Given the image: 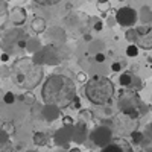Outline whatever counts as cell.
Here are the masks:
<instances>
[{"instance_id":"cell-20","label":"cell","mask_w":152,"mask_h":152,"mask_svg":"<svg viewBox=\"0 0 152 152\" xmlns=\"http://www.w3.org/2000/svg\"><path fill=\"white\" fill-rule=\"evenodd\" d=\"M104 49H105V44H104L102 40H93L90 43V50H91V52H94L96 55L97 53H102Z\"/></svg>"},{"instance_id":"cell-47","label":"cell","mask_w":152,"mask_h":152,"mask_svg":"<svg viewBox=\"0 0 152 152\" xmlns=\"http://www.w3.org/2000/svg\"><path fill=\"white\" fill-rule=\"evenodd\" d=\"M119 2H128V0H119Z\"/></svg>"},{"instance_id":"cell-41","label":"cell","mask_w":152,"mask_h":152,"mask_svg":"<svg viewBox=\"0 0 152 152\" xmlns=\"http://www.w3.org/2000/svg\"><path fill=\"white\" fill-rule=\"evenodd\" d=\"M0 61H3V62L9 61V55L8 53H2V55H0Z\"/></svg>"},{"instance_id":"cell-17","label":"cell","mask_w":152,"mask_h":152,"mask_svg":"<svg viewBox=\"0 0 152 152\" xmlns=\"http://www.w3.org/2000/svg\"><path fill=\"white\" fill-rule=\"evenodd\" d=\"M43 47H41V41L38 40L37 37H34V38H29L28 40V46H26V50L28 52H31V53H38L41 50Z\"/></svg>"},{"instance_id":"cell-44","label":"cell","mask_w":152,"mask_h":152,"mask_svg":"<svg viewBox=\"0 0 152 152\" xmlns=\"http://www.w3.org/2000/svg\"><path fill=\"white\" fill-rule=\"evenodd\" d=\"M69 152H81V149H79V148H73V149H70Z\"/></svg>"},{"instance_id":"cell-32","label":"cell","mask_w":152,"mask_h":152,"mask_svg":"<svg viewBox=\"0 0 152 152\" xmlns=\"http://www.w3.org/2000/svg\"><path fill=\"white\" fill-rule=\"evenodd\" d=\"M14 100H15V96L12 94L11 91H8V93H5V96H3V102L5 104H8V105H11V104H14Z\"/></svg>"},{"instance_id":"cell-45","label":"cell","mask_w":152,"mask_h":152,"mask_svg":"<svg viewBox=\"0 0 152 152\" xmlns=\"http://www.w3.org/2000/svg\"><path fill=\"white\" fill-rule=\"evenodd\" d=\"M107 2H110V0H97V3H107Z\"/></svg>"},{"instance_id":"cell-18","label":"cell","mask_w":152,"mask_h":152,"mask_svg":"<svg viewBox=\"0 0 152 152\" xmlns=\"http://www.w3.org/2000/svg\"><path fill=\"white\" fill-rule=\"evenodd\" d=\"M32 140H34V145H37V146H46L49 143V137H47L46 132H40V131H38V132L34 134Z\"/></svg>"},{"instance_id":"cell-13","label":"cell","mask_w":152,"mask_h":152,"mask_svg":"<svg viewBox=\"0 0 152 152\" xmlns=\"http://www.w3.org/2000/svg\"><path fill=\"white\" fill-rule=\"evenodd\" d=\"M59 110L61 108H58L55 105H44L43 110H41V114L44 116V119L47 122H53L59 117Z\"/></svg>"},{"instance_id":"cell-14","label":"cell","mask_w":152,"mask_h":152,"mask_svg":"<svg viewBox=\"0 0 152 152\" xmlns=\"http://www.w3.org/2000/svg\"><path fill=\"white\" fill-rule=\"evenodd\" d=\"M31 29L34 34L40 35V34H46L47 31V23L43 17H35L32 21H31Z\"/></svg>"},{"instance_id":"cell-19","label":"cell","mask_w":152,"mask_h":152,"mask_svg":"<svg viewBox=\"0 0 152 152\" xmlns=\"http://www.w3.org/2000/svg\"><path fill=\"white\" fill-rule=\"evenodd\" d=\"M138 20L142 21V24H148L149 21H152V11L148 6H143V9L138 14Z\"/></svg>"},{"instance_id":"cell-9","label":"cell","mask_w":152,"mask_h":152,"mask_svg":"<svg viewBox=\"0 0 152 152\" xmlns=\"http://www.w3.org/2000/svg\"><path fill=\"white\" fill-rule=\"evenodd\" d=\"M90 138L93 140L94 145L100 146V148H105L110 143H113V132L108 126H96V128L91 131Z\"/></svg>"},{"instance_id":"cell-12","label":"cell","mask_w":152,"mask_h":152,"mask_svg":"<svg viewBox=\"0 0 152 152\" xmlns=\"http://www.w3.org/2000/svg\"><path fill=\"white\" fill-rule=\"evenodd\" d=\"M87 123L84 122H78L73 126V132H72V142L75 143H84L85 138H87Z\"/></svg>"},{"instance_id":"cell-33","label":"cell","mask_w":152,"mask_h":152,"mask_svg":"<svg viewBox=\"0 0 152 152\" xmlns=\"http://www.w3.org/2000/svg\"><path fill=\"white\" fill-rule=\"evenodd\" d=\"M8 12H9L8 3L5 2V0H0V17H2V15H6Z\"/></svg>"},{"instance_id":"cell-8","label":"cell","mask_w":152,"mask_h":152,"mask_svg":"<svg viewBox=\"0 0 152 152\" xmlns=\"http://www.w3.org/2000/svg\"><path fill=\"white\" fill-rule=\"evenodd\" d=\"M116 21L119 26H123V28H132L134 24L138 21V12L134 9V8H129V6H122L120 9H117L116 12Z\"/></svg>"},{"instance_id":"cell-21","label":"cell","mask_w":152,"mask_h":152,"mask_svg":"<svg viewBox=\"0 0 152 152\" xmlns=\"http://www.w3.org/2000/svg\"><path fill=\"white\" fill-rule=\"evenodd\" d=\"M23 104H26V105H34L35 104V94L32 93V91H24L23 94H20V97H18Z\"/></svg>"},{"instance_id":"cell-2","label":"cell","mask_w":152,"mask_h":152,"mask_svg":"<svg viewBox=\"0 0 152 152\" xmlns=\"http://www.w3.org/2000/svg\"><path fill=\"white\" fill-rule=\"evenodd\" d=\"M44 76L43 67L37 66L32 56H20L12 62L11 78L14 84L26 91H32L34 88L41 82Z\"/></svg>"},{"instance_id":"cell-25","label":"cell","mask_w":152,"mask_h":152,"mask_svg":"<svg viewBox=\"0 0 152 152\" xmlns=\"http://www.w3.org/2000/svg\"><path fill=\"white\" fill-rule=\"evenodd\" d=\"M125 38L128 40L129 43H137V40H138V34H137V29L135 28H131V29H128L125 32Z\"/></svg>"},{"instance_id":"cell-40","label":"cell","mask_w":152,"mask_h":152,"mask_svg":"<svg viewBox=\"0 0 152 152\" xmlns=\"http://www.w3.org/2000/svg\"><path fill=\"white\" fill-rule=\"evenodd\" d=\"M94 59H96L97 62H104V61H105V55H104V53H97V55L94 56Z\"/></svg>"},{"instance_id":"cell-29","label":"cell","mask_w":152,"mask_h":152,"mask_svg":"<svg viewBox=\"0 0 152 152\" xmlns=\"http://www.w3.org/2000/svg\"><path fill=\"white\" fill-rule=\"evenodd\" d=\"M2 131H5L8 135H11V134H14V132H15V126H14V123L6 122V123H3V128H2Z\"/></svg>"},{"instance_id":"cell-36","label":"cell","mask_w":152,"mask_h":152,"mask_svg":"<svg viewBox=\"0 0 152 152\" xmlns=\"http://www.w3.org/2000/svg\"><path fill=\"white\" fill-rule=\"evenodd\" d=\"M122 69H123V67H122L120 62H113V66H111V70H113V72L117 73V72H120Z\"/></svg>"},{"instance_id":"cell-4","label":"cell","mask_w":152,"mask_h":152,"mask_svg":"<svg viewBox=\"0 0 152 152\" xmlns=\"http://www.w3.org/2000/svg\"><path fill=\"white\" fill-rule=\"evenodd\" d=\"M117 104L123 116H126L128 119H132V120L140 119L142 114L148 111V108L143 105L142 97L132 88H125V90L120 91Z\"/></svg>"},{"instance_id":"cell-43","label":"cell","mask_w":152,"mask_h":152,"mask_svg":"<svg viewBox=\"0 0 152 152\" xmlns=\"http://www.w3.org/2000/svg\"><path fill=\"white\" fill-rule=\"evenodd\" d=\"M138 152H152V146H149V148H143V149H140Z\"/></svg>"},{"instance_id":"cell-37","label":"cell","mask_w":152,"mask_h":152,"mask_svg":"<svg viewBox=\"0 0 152 152\" xmlns=\"http://www.w3.org/2000/svg\"><path fill=\"white\" fill-rule=\"evenodd\" d=\"M72 107H73V108H78V110H82V108H81V100H79V97H78V96H76V97H75V100L72 102Z\"/></svg>"},{"instance_id":"cell-24","label":"cell","mask_w":152,"mask_h":152,"mask_svg":"<svg viewBox=\"0 0 152 152\" xmlns=\"http://www.w3.org/2000/svg\"><path fill=\"white\" fill-rule=\"evenodd\" d=\"M119 82H120V85L122 87H131V84H132V75L131 73H122L120 76H119Z\"/></svg>"},{"instance_id":"cell-16","label":"cell","mask_w":152,"mask_h":152,"mask_svg":"<svg viewBox=\"0 0 152 152\" xmlns=\"http://www.w3.org/2000/svg\"><path fill=\"white\" fill-rule=\"evenodd\" d=\"M0 152H12L11 135H8L2 129H0Z\"/></svg>"},{"instance_id":"cell-6","label":"cell","mask_w":152,"mask_h":152,"mask_svg":"<svg viewBox=\"0 0 152 152\" xmlns=\"http://www.w3.org/2000/svg\"><path fill=\"white\" fill-rule=\"evenodd\" d=\"M32 59L37 66L43 67V66H58L62 61V56H61V52H59V47L47 44L38 53H35L32 56Z\"/></svg>"},{"instance_id":"cell-30","label":"cell","mask_w":152,"mask_h":152,"mask_svg":"<svg viewBox=\"0 0 152 152\" xmlns=\"http://www.w3.org/2000/svg\"><path fill=\"white\" fill-rule=\"evenodd\" d=\"M76 81H78L79 84H87L88 82V76L85 75V72H79V73H76Z\"/></svg>"},{"instance_id":"cell-31","label":"cell","mask_w":152,"mask_h":152,"mask_svg":"<svg viewBox=\"0 0 152 152\" xmlns=\"http://www.w3.org/2000/svg\"><path fill=\"white\" fill-rule=\"evenodd\" d=\"M61 123H62V126H75L73 117H70V116H62L61 117Z\"/></svg>"},{"instance_id":"cell-22","label":"cell","mask_w":152,"mask_h":152,"mask_svg":"<svg viewBox=\"0 0 152 152\" xmlns=\"http://www.w3.org/2000/svg\"><path fill=\"white\" fill-rule=\"evenodd\" d=\"M143 140H145V134H143V132L137 131V129H134V131L131 132V143H132V145H142Z\"/></svg>"},{"instance_id":"cell-11","label":"cell","mask_w":152,"mask_h":152,"mask_svg":"<svg viewBox=\"0 0 152 152\" xmlns=\"http://www.w3.org/2000/svg\"><path fill=\"white\" fill-rule=\"evenodd\" d=\"M26 18H28V12L23 6H14L9 11V21L17 28H20L21 24H24Z\"/></svg>"},{"instance_id":"cell-7","label":"cell","mask_w":152,"mask_h":152,"mask_svg":"<svg viewBox=\"0 0 152 152\" xmlns=\"http://www.w3.org/2000/svg\"><path fill=\"white\" fill-rule=\"evenodd\" d=\"M88 20L85 14L82 12L76 11V12H72L70 15L66 17L64 23H66V32H70L73 35H79V34H87V26H88Z\"/></svg>"},{"instance_id":"cell-5","label":"cell","mask_w":152,"mask_h":152,"mask_svg":"<svg viewBox=\"0 0 152 152\" xmlns=\"http://www.w3.org/2000/svg\"><path fill=\"white\" fill-rule=\"evenodd\" d=\"M29 38L31 37L21 28H11V29L5 31L0 46H2V49L5 50V53H8V55L15 53V52H18V50L26 49Z\"/></svg>"},{"instance_id":"cell-38","label":"cell","mask_w":152,"mask_h":152,"mask_svg":"<svg viewBox=\"0 0 152 152\" xmlns=\"http://www.w3.org/2000/svg\"><path fill=\"white\" fill-rule=\"evenodd\" d=\"M107 24H108L110 28H113L114 24H117V21H116V17H108V18H107Z\"/></svg>"},{"instance_id":"cell-27","label":"cell","mask_w":152,"mask_h":152,"mask_svg":"<svg viewBox=\"0 0 152 152\" xmlns=\"http://www.w3.org/2000/svg\"><path fill=\"white\" fill-rule=\"evenodd\" d=\"M34 2L40 6H53V5H58L61 0H34Z\"/></svg>"},{"instance_id":"cell-23","label":"cell","mask_w":152,"mask_h":152,"mask_svg":"<svg viewBox=\"0 0 152 152\" xmlns=\"http://www.w3.org/2000/svg\"><path fill=\"white\" fill-rule=\"evenodd\" d=\"M100 152H123V149H122V146L119 145L117 140H114V142L110 143L108 146H105V148L100 149Z\"/></svg>"},{"instance_id":"cell-39","label":"cell","mask_w":152,"mask_h":152,"mask_svg":"<svg viewBox=\"0 0 152 152\" xmlns=\"http://www.w3.org/2000/svg\"><path fill=\"white\" fill-rule=\"evenodd\" d=\"M82 38H84V41H88V43H91V41H93L91 34H88V32H87V34H84V35H82Z\"/></svg>"},{"instance_id":"cell-1","label":"cell","mask_w":152,"mask_h":152,"mask_svg":"<svg viewBox=\"0 0 152 152\" xmlns=\"http://www.w3.org/2000/svg\"><path fill=\"white\" fill-rule=\"evenodd\" d=\"M76 94L75 81L62 73L49 75L41 87V97L44 105H55L58 108H66L72 105Z\"/></svg>"},{"instance_id":"cell-26","label":"cell","mask_w":152,"mask_h":152,"mask_svg":"<svg viewBox=\"0 0 152 152\" xmlns=\"http://www.w3.org/2000/svg\"><path fill=\"white\" fill-rule=\"evenodd\" d=\"M126 55L131 56V58H135L138 55V46L135 44H129L128 47H126Z\"/></svg>"},{"instance_id":"cell-15","label":"cell","mask_w":152,"mask_h":152,"mask_svg":"<svg viewBox=\"0 0 152 152\" xmlns=\"http://www.w3.org/2000/svg\"><path fill=\"white\" fill-rule=\"evenodd\" d=\"M137 46L140 47V49H145V50H151V49H152V29H151L148 34L138 35Z\"/></svg>"},{"instance_id":"cell-28","label":"cell","mask_w":152,"mask_h":152,"mask_svg":"<svg viewBox=\"0 0 152 152\" xmlns=\"http://www.w3.org/2000/svg\"><path fill=\"white\" fill-rule=\"evenodd\" d=\"M79 117L82 119L81 122H84V120H90V119H93V114H91V111L90 110H79Z\"/></svg>"},{"instance_id":"cell-10","label":"cell","mask_w":152,"mask_h":152,"mask_svg":"<svg viewBox=\"0 0 152 152\" xmlns=\"http://www.w3.org/2000/svg\"><path fill=\"white\" fill-rule=\"evenodd\" d=\"M46 37H47L49 44L59 47V46H62L66 43L67 32H66V29H62V28H49L46 31Z\"/></svg>"},{"instance_id":"cell-35","label":"cell","mask_w":152,"mask_h":152,"mask_svg":"<svg viewBox=\"0 0 152 152\" xmlns=\"http://www.w3.org/2000/svg\"><path fill=\"white\" fill-rule=\"evenodd\" d=\"M131 87H134L132 90H138V88H142V82H140V79L137 78V76H132V84H131Z\"/></svg>"},{"instance_id":"cell-46","label":"cell","mask_w":152,"mask_h":152,"mask_svg":"<svg viewBox=\"0 0 152 152\" xmlns=\"http://www.w3.org/2000/svg\"><path fill=\"white\" fill-rule=\"evenodd\" d=\"M3 96H5V94L2 93V88H0V100H3Z\"/></svg>"},{"instance_id":"cell-34","label":"cell","mask_w":152,"mask_h":152,"mask_svg":"<svg viewBox=\"0 0 152 152\" xmlns=\"http://www.w3.org/2000/svg\"><path fill=\"white\" fill-rule=\"evenodd\" d=\"M102 28H104V23L100 21L99 18H96V17H94V23H93V31H97V32H100V31H102Z\"/></svg>"},{"instance_id":"cell-42","label":"cell","mask_w":152,"mask_h":152,"mask_svg":"<svg viewBox=\"0 0 152 152\" xmlns=\"http://www.w3.org/2000/svg\"><path fill=\"white\" fill-rule=\"evenodd\" d=\"M148 134H149V137L152 138V123L148 125Z\"/></svg>"},{"instance_id":"cell-3","label":"cell","mask_w":152,"mask_h":152,"mask_svg":"<svg viewBox=\"0 0 152 152\" xmlns=\"http://www.w3.org/2000/svg\"><path fill=\"white\" fill-rule=\"evenodd\" d=\"M114 93H116L114 82L102 75H94L84 85V96L93 105H97V107H102L111 102Z\"/></svg>"}]
</instances>
